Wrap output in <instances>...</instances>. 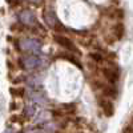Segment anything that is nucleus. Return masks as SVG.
I'll return each instance as SVG.
<instances>
[{
	"instance_id": "nucleus-5",
	"label": "nucleus",
	"mask_w": 133,
	"mask_h": 133,
	"mask_svg": "<svg viewBox=\"0 0 133 133\" xmlns=\"http://www.w3.org/2000/svg\"><path fill=\"white\" fill-rule=\"evenodd\" d=\"M19 20L23 23L24 25H35L36 24V16L35 14L29 9H24L21 11L19 15Z\"/></svg>"
},
{
	"instance_id": "nucleus-3",
	"label": "nucleus",
	"mask_w": 133,
	"mask_h": 133,
	"mask_svg": "<svg viewBox=\"0 0 133 133\" xmlns=\"http://www.w3.org/2000/svg\"><path fill=\"white\" fill-rule=\"evenodd\" d=\"M20 48L25 52L37 53L39 51H41L43 44H41V41H39L36 39H23L20 41Z\"/></svg>"
},
{
	"instance_id": "nucleus-8",
	"label": "nucleus",
	"mask_w": 133,
	"mask_h": 133,
	"mask_svg": "<svg viewBox=\"0 0 133 133\" xmlns=\"http://www.w3.org/2000/svg\"><path fill=\"white\" fill-rule=\"evenodd\" d=\"M113 35H115V37L117 39V40H121L124 37V35H125V27H124V24L123 23H116L115 24V27H113Z\"/></svg>"
},
{
	"instance_id": "nucleus-1",
	"label": "nucleus",
	"mask_w": 133,
	"mask_h": 133,
	"mask_svg": "<svg viewBox=\"0 0 133 133\" xmlns=\"http://www.w3.org/2000/svg\"><path fill=\"white\" fill-rule=\"evenodd\" d=\"M44 21H45V24L53 31H56V32L64 31V25L60 23V20L57 19V15L53 9H47L45 12H44Z\"/></svg>"
},
{
	"instance_id": "nucleus-11",
	"label": "nucleus",
	"mask_w": 133,
	"mask_h": 133,
	"mask_svg": "<svg viewBox=\"0 0 133 133\" xmlns=\"http://www.w3.org/2000/svg\"><path fill=\"white\" fill-rule=\"evenodd\" d=\"M123 133H133V128L132 127H125L124 129H123Z\"/></svg>"
},
{
	"instance_id": "nucleus-12",
	"label": "nucleus",
	"mask_w": 133,
	"mask_h": 133,
	"mask_svg": "<svg viewBox=\"0 0 133 133\" xmlns=\"http://www.w3.org/2000/svg\"><path fill=\"white\" fill-rule=\"evenodd\" d=\"M28 2H31V3H33V4H41L44 0H28Z\"/></svg>"
},
{
	"instance_id": "nucleus-10",
	"label": "nucleus",
	"mask_w": 133,
	"mask_h": 133,
	"mask_svg": "<svg viewBox=\"0 0 133 133\" xmlns=\"http://www.w3.org/2000/svg\"><path fill=\"white\" fill-rule=\"evenodd\" d=\"M91 56H92V57H93L95 60H97V61H100V60H103V56H100L98 53H92Z\"/></svg>"
},
{
	"instance_id": "nucleus-4",
	"label": "nucleus",
	"mask_w": 133,
	"mask_h": 133,
	"mask_svg": "<svg viewBox=\"0 0 133 133\" xmlns=\"http://www.w3.org/2000/svg\"><path fill=\"white\" fill-rule=\"evenodd\" d=\"M55 41H56L57 44H60V45H61L63 48L71 51L72 53L79 55V49H77V48L75 47V44H73V41H72L71 39L65 37V36H63V35H55Z\"/></svg>"
},
{
	"instance_id": "nucleus-6",
	"label": "nucleus",
	"mask_w": 133,
	"mask_h": 133,
	"mask_svg": "<svg viewBox=\"0 0 133 133\" xmlns=\"http://www.w3.org/2000/svg\"><path fill=\"white\" fill-rule=\"evenodd\" d=\"M103 75L110 84H115L118 80V69L115 68V66H104Z\"/></svg>"
},
{
	"instance_id": "nucleus-7",
	"label": "nucleus",
	"mask_w": 133,
	"mask_h": 133,
	"mask_svg": "<svg viewBox=\"0 0 133 133\" xmlns=\"http://www.w3.org/2000/svg\"><path fill=\"white\" fill-rule=\"evenodd\" d=\"M100 107L103 109V113L107 116V117H112L115 115V105L113 103L110 101L108 98H103L101 101H100Z\"/></svg>"
},
{
	"instance_id": "nucleus-9",
	"label": "nucleus",
	"mask_w": 133,
	"mask_h": 133,
	"mask_svg": "<svg viewBox=\"0 0 133 133\" xmlns=\"http://www.w3.org/2000/svg\"><path fill=\"white\" fill-rule=\"evenodd\" d=\"M65 59L66 60H68V61H71V63H73L76 66H77V68H83V65H81V63L79 61V60H77L76 57H73V56H65Z\"/></svg>"
},
{
	"instance_id": "nucleus-2",
	"label": "nucleus",
	"mask_w": 133,
	"mask_h": 133,
	"mask_svg": "<svg viewBox=\"0 0 133 133\" xmlns=\"http://www.w3.org/2000/svg\"><path fill=\"white\" fill-rule=\"evenodd\" d=\"M20 64L25 69H36L43 64V60L39 55H27V56L21 57Z\"/></svg>"
}]
</instances>
